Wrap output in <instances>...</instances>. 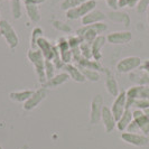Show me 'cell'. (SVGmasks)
Masks as SVG:
<instances>
[{
	"label": "cell",
	"instance_id": "obj_30",
	"mask_svg": "<svg viewBox=\"0 0 149 149\" xmlns=\"http://www.w3.org/2000/svg\"><path fill=\"white\" fill-rule=\"evenodd\" d=\"M67 40H68V44H70V47H71V49H72V48H76V47H80V45L83 43L82 38L79 37L77 35H74V36H70V37L67 38Z\"/></svg>",
	"mask_w": 149,
	"mask_h": 149
},
{
	"label": "cell",
	"instance_id": "obj_8",
	"mask_svg": "<svg viewBox=\"0 0 149 149\" xmlns=\"http://www.w3.org/2000/svg\"><path fill=\"white\" fill-rule=\"evenodd\" d=\"M110 109H111L114 119L118 121L121 118V116L125 113V111L127 110V94H126V91L120 92L119 95L114 99Z\"/></svg>",
	"mask_w": 149,
	"mask_h": 149
},
{
	"label": "cell",
	"instance_id": "obj_27",
	"mask_svg": "<svg viewBox=\"0 0 149 149\" xmlns=\"http://www.w3.org/2000/svg\"><path fill=\"white\" fill-rule=\"evenodd\" d=\"M80 51L82 54L83 58H86V60H93V56H92V49H91V44L90 43H85L83 42L82 44L80 45Z\"/></svg>",
	"mask_w": 149,
	"mask_h": 149
},
{
	"label": "cell",
	"instance_id": "obj_14",
	"mask_svg": "<svg viewBox=\"0 0 149 149\" xmlns=\"http://www.w3.org/2000/svg\"><path fill=\"white\" fill-rule=\"evenodd\" d=\"M104 72L107 73V76H105V89H107V91L111 94L112 97H117L118 95H119V84H118V82H117V80H116V77L113 76V74H112L111 72L107 68V70H104Z\"/></svg>",
	"mask_w": 149,
	"mask_h": 149
},
{
	"label": "cell",
	"instance_id": "obj_15",
	"mask_svg": "<svg viewBox=\"0 0 149 149\" xmlns=\"http://www.w3.org/2000/svg\"><path fill=\"white\" fill-rule=\"evenodd\" d=\"M107 43V37L103 35H99L92 43H91V49H92V56H93V60L99 61L102 58V54H101V49L102 47Z\"/></svg>",
	"mask_w": 149,
	"mask_h": 149
},
{
	"label": "cell",
	"instance_id": "obj_36",
	"mask_svg": "<svg viewBox=\"0 0 149 149\" xmlns=\"http://www.w3.org/2000/svg\"><path fill=\"white\" fill-rule=\"evenodd\" d=\"M105 1H107V5L111 8V9H113L114 11L119 8V6H118V0H105Z\"/></svg>",
	"mask_w": 149,
	"mask_h": 149
},
{
	"label": "cell",
	"instance_id": "obj_21",
	"mask_svg": "<svg viewBox=\"0 0 149 149\" xmlns=\"http://www.w3.org/2000/svg\"><path fill=\"white\" fill-rule=\"evenodd\" d=\"M26 13L27 16L29 18L30 22H38L42 19V16H40V11H39V8L37 5H33V3H26Z\"/></svg>",
	"mask_w": 149,
	"mask_h": 149
},
{
	"label": "cell",
	"instance_id": "obj_10",
	"mask_svg": "<svg viewBox=\"0 0 149 149\" xmlns=\"http://www.w3.org/2000/svg\"><path fill=\"white\" fill-rule=\"evenodd\" d=\"M132 39V34L129 30H121V31H113L107 35V42L113 45L128 44Z\"/></svg>",
	"mask_w": 149,
	"mask_h": 149
},
{
	"label": "cell",
	"instance_id": "obj_3",
	"mask_svg": "<svg viewBox=\"0 0 149 149\" xmlns=\"http://www.w3.org/2000/svg\"><path fill=\"white\" fill-rule=\"evenodd\" d=\"M0 35L5 38L9 48L11 49H15L19 44V38L16 30L11 26V24L5 19L0 20Z\"/></svg>",
	"mask_w": 149,
	"mask_h": 149
},
{
	"label": "cell",
	"instance_id": "obj_1",
	"mask_svg": "<svg viewBox=\"0 0 149 149\" xmlns=\"http://www.w3.org/2000/svg\"><path fill=\"white\" fill-rule=\"evenodd\" d=\"M107 29H108V26L104 22H97L89 26H82L81 28L76 30L75 35L82 38L83 42L91 44L99 35H102L104 31H107Z\"/></svg>",
	"mask_w": 149,
	"mask_h": 149
},
{
	"label": "cell",
	"instance_id": "obj_26",
	"mask_svg": "<svg viewBox=\"0 0 149 149\" xmlns=\"http://www.w3.org/2000/svg\"><path fill=\"white\" fill-rule=\"evenodd\" d=\"M56 66L55 64L53 63L52 61L45 60V75H46V79L49 80L52 79L53 76L55 75V72H56Z\"/></svg>",
	"mask_w": 149,
	"mask_h": 149
},
{
	"label": "cell",
	"instance_id": "obj_5",
	"mask_svg": "<svg viewBox=\"0 0 149 149\" xmlns=\"http://www.w3.org/2000/svg\"><path fill=\"white\" fill-rule=\"evenodd\" d=\"M142 61L138 56H128L122 60H120L117 64V71L119 73L126 74V73H131L136 71L138 67L141 66Z\"/></svg>",
	"mask_w": 149,
	"mask_h": 149
},
{
	"label": "cell",
	"instance_id": "obj_40",
	"mask_svg": "<svg viewBox=\"0 0 149 149\" xmlns=\"http://www.w3.org/2000/svg\"><path fill=\"white\" fill-rule=\"evenodd\" d=\"M147 14H148V22H149V7H148V9H147Z\"/></svg>",
	"mask_w": 149,
	"mask_h": 149
},
{
	"label": "cell",
	"instance_id": "obj_35",
	"mask_svg": "<svg viewBox=\"0 0 149 149\" xmlns=\"http://www.w3.org/2000/svg\"><path fill=\"white\" fill-rule=\"evenodd\" d=\"M126 131H127V132H134V134H140V132H141V131H140V129H139V127H138V125L136 123V121H134V120L131 121V123L128 126Z\"/></svg>",
	"mask_w": 149,
	"mask_h": 149
},
{
	"label": "cell",
	"instance_id": "obj_20",
	"mask_svg": "<svg viewBox=\"0 0 149 149\" xmlns=\"http://www.w3.org/2000/svg\"><path fill=\"white\" fill-rule=\"evenodd\" d=\"M34 93L33 90H22V91H15V92H11L9 94V97L15 101V102H26L30 97L31 94Z\"/></svg>",
	"mask_w": 149,
	"mask_h": 149
},
{
	"label": "cell",
	"instance_id": "obj_28",
	"mask_svg": "<svg viewBox=\"0 0 149 149\" xmlns=\"http://www.w3.org/2000/svg\"><path fill=\"white\" fill-rule=\"evenodd\" d=\"M11 11L15 19H19L22 17V7L20 0H11Z\"/></svg>",
	"mask_w": 149,
	"mask_h": 149
},
{
	"label": "cell",
	"instance_id": "obj_7",
	"mask_svg": "<svg viewBox=\"0 0 149 149\" xmlns=\"http://www.w3.org/2000/svg\"><path fill=\"white\" fill-rule=\"evenodd\" d=\"M46 97H47V89L46 88H40L37 91H34L31 97L26 102H24V105H22L24 110H26V111L34 110L35 108H37L38 105L42 103L43 100L46 99Z\"/></svg>",
	"mask_w": 149,
	"mask_h": 149
},
{
	"label": "cell",
	"instance_id": "obj_4",
	"mask_svg": "<svg viewBox=\"0 0 149 149\" xmlns=\"http://www.w3.org/2000/svg\"><path fill=\"white\" fill-rule=\"evenodd\" d=\"M97 7V1L95 0H88L80 5L79 7L70 9L66 11V18L71 20H76V19H82L84 16H86L90 11L94 10Z\"/></svg>",
	"mask_w": 149,
	"mask_h": 149
},
{
	"label": "cell",
	"instance_id": "obj_33",
	"mask_svg": "<svg viewBox=\"0 0 149 149\" xmlns=\"http://www.w3.org/2000/svg\"><path fill=\"white\" fill-rule=\"evenodd\" d=\"M149 7V0H139L138 5H137V11L139 14H142V13H146L147 9Z\"/></svg>",
	"mask_w": 149,
	"mask_h": 149
},
{
	"label": "cell",
	"instance_id": "obj_2",
	"mask_svg": "<svg viewBox=\"0 0 149 149\" xmlns=\"http://www.w3.org/2000/svg\"><path fill=\"white\" fill-rule=\"evenodd\" d=\"M27 57L30 61V63L33 64V66L35 68V72L38 76V81L45 84V82L47 81L46 75H45V57L43 55V53L39 49H30L27 53Z\"/></svg>",
	"mask_w": 149,
	"mask_h": 149
},
{
	"label": "cell",
	"instance_id": "obj_6",
	"mask_svg": "<svg viewBox=\"0 0 149 149\" xmlns=\"http://www.w3.org/2000/svg\"><path fill=\"white\" fill-rule=\"evenodd\" d=\"M103 97L101 94H97L93 97L91 102V112H90V123L97 125L101 120L102 110H103Z\"/></svg>",
	"mask_w": 149,
	"mask_h": 149
},
{
	"label": "cell",
	"instance_id": "obj_34",
	"mask_svg": "<svg viewBox=\"0 0 149 149\" xmlns=\"http://www.w3.org/2000/svg\"><path fill=\"white\" fill-rule=\"evenodd\" d=\"M53 26H54L56 29L62 30V31H65V33H68V31H71V28L68 27V25H66L65 22H58V20H56V22H53Z\"/></svg>",
	"mask_w": 149,
	"mask_h": 149
},
{
	"label": "cell",
	"instance_id": "obj_31",
	"mask_svg": "<svg viewBox=\"0 0 149 149\" xmlns=\"http://www.w3.org/2000/svg\"><path fill=\"white\" fill-rule=\"evenodd\" d=\"M137 99H147V100H149L148 85H138V97Z\"/></svg>",
	"mask_w": 149,
	"mask_h": 149
},
{
	"label": "cell",
	"instance_id": "obj_25",
	"mask_svg": "<svg viewBox=\"0 0 149 149\" xmlns=\"http://www.w3.org/2000/svg\"><path fill=\"white\" fill-rule=\"evenodd\" d=\"M85 1H88V0H64L61 3V9L67 11L70 9L79 7L80 5H82L83 2H85Z\"/></svg>",
	"mask_w": 149,
	"mask_h": 149
},
{
	"label": "cell",
	"instance_id": "obj_19",
	"mask_svg": "<svg viewBox=\"0 0 149 149\" xmlns=\"http://www.w3.org/2000/svg\"><path fill=\"white\" fill-rule=\"evenodd\" d=\"M79 67H83V68H88V70H93L97 72H103L105 68L101 65V63L99 61L95 60H86V58H81L77 62Z\"/></svg>",
	"mask_w": 149,
	"mask_h": 149
},
{
	"label": "cell",
	"instance_id": "obj_38",
	"mask_svg": "<svg viewBox=\"0 0 149 149\" xmlns=\"http://www.w3.org/2000/svg\"><path fill=\"white\" fill-rule=\"evenodd\" d=\"M45 0H25V3H33V5H39L42 2H44Z\"/></svg>",
	"mask_w": 149,
	"mask_h": 149
},
{
	"label": "cell",
	"instance_id": "obj_17",
	"mask_svg": "<svg viewBox=\"0 0 149 149\" xmlns=\"http://www.w3.org/2000/svg\"><path fill=\"white\" fill-rule=\"evenodd\" d=\"M70 80V76L66 72H62V73H58V74H55L52 79L47 80L45 84H43V88H46V89H49V88H57V86H61L62 84H64L65 82H67Z\"/></svg>",
	"mask_w": 149,
	"mask_h": 149
},
{
	"label": "cell",
	"instance_id": "obj_32",
	"mask_svg": "<svg viewBox=\"0 0 149 149\" xmlns=\"http://www.w3.org/2000/svg\"><path fill=\"white\" fill-rule=\"evenodd\" d=\"M139 0H118V6L119 8H134L137 7Z\"/></svg>",
	"mask_w": 149,
	"mask_h": 149
},
{
	"label": "cell",
	"instance_id": "obj_13",
	"mask_svg": "<svg viewBox=\"0 0 149 149\" xmlns=\"http://www.w3.org/2000/svg\"><path fill=\"white\" fill-rule=\"evenodd\" d=\"M107 15L103 11L99 10V9H94L92 11H90L86 16H84L81 22H82L83 26H89V25H93V24H97V22H103Z\"/></svg>",
	"mask_w": 149,
	"mask_h": 149
},
{
	"label": "cell",
	"instance_id": "obj_12",
	"mask_svg": "<svg viewBox=\"0 0 149 149\" xmlns=\"http://www.w3.org/2000/svg\"><path fill=\"white\" fill-rule=\"evenodd\" d=\"M101 121L103 122V126H104V129L107 132H112L117 127V120L114 119L111 109L108 108V107H103Z\"/></svg>",
	"mask_w": 149,
	"mask_h": 149
},
{
	"label": "cell",
	"instance_id": "obj_11",
	"mask_svg": "<svg viewBox=\"0 0 149 149\" xmlns=\"http://www.w3.org/2000/svg\"><path fill=\"white\" fill-rule=\"evenodd\" d=\"M132 116H134V120L138 125L141 134L147 136L149 134V118L147 117V114L142 110L136 109L132 111Z\"/></svg>",
	"mask_w": 149,
	"mask_h": 149
},
{
	"label": "cell",
	"instance_id": "obj_24",
	"mask_svg": "<svg viewBox=\"0 0 149 149\" xmlns=\"http://www.w3.org/2000/svg\"><path fill=\"white\" fill-rule=\"evenodd\" d=\"M80 70H81V72L83 73L86 81L97 82L100 80V72L93 71V70H88V68H83V67H80Z\"/></svg>",
	"mask_w": 149,
	"mask_h": 149
},
{
	"label": "cell",
	"instance_id": "obj_9",
	"mask_svg": "<svg viewBox=\"0 0 149 149\" xmlns=\"http://www.w3.org/2000/svg\"><path fill=\"white\" fill-rule=\"evenodd\" d=\"M121 139L129 145H132L136 147H145L149 142L148 137L143 134H134V132H122Z\"/></svg>",
	"mask_w": 149,
	"mask_h": 149
},
{
	"label": "cell",
	"instance_id": "obj_39",
	"mask_svg": "<svg viewBox=\"0 0 149 149\" xmlns=\"http://www.w3.org/2000/svg\"><path fill=\"white\" fill-rule=\"evenodd\" d=\"M143 112L147 114V117L149 118V108H148V109H146V110H143Z\"/></svg>",
	"mask_w": 149,
	"mask_h": 149
},
{
	"label": "cell",
	"instance_id": "obj_22",
	"mask_svg": "<svg viewBox=\"0 0 149 149\" xmlns=\"http://www.w3.org/2000/svg\"><path fill=\"white\" fill-rule=\"evenodd\" d=\"M108 17L111 19L112 22H121V24H123V25H126V26H129V24H130V18H129V16L126 14V13H120V11H111Z\"/></svg>",
	"mask_w": 149,
	"mask_h": 149
},
{
	"label": "cell",
	"instance_id": "obj_37",
	"mask_svg": "<svg viewBox=\"0 0 149 149\" xmlns=\"http://www.w3.org/2000/svg\"><path fill=\"white\" fill-rule=\"evenodd\" d=\"M141 70H143L146 73H148L149 74V60H146V61H143L141 63Z\"/></svg>",
	"mask_w": 149,
	"mask_h": 149
},
{
	"label": "cell",
	"instance_id": "obj_16",
	"mask_svg": "<svg viewBox=\"0 0 149 149\" xmlns=\"http://www.w3.org/2000/svg\"><path fill=\"white\" fill-rule=\"evenodd\" d=\"M63 70H64V72H66L67 74H68L70 79H72L75 82L83 83L86 81L79 66H75L73 64H65L64 67H63Z\"/></svg>",
	"mask_w": 149,
	"mask_h": 149
},
{
	"label": "cell",
	"instance_id": "obj_18",
	"mask_svg": "<svg viewBox=\"0 0 149 149\" xmlns=\"http://www.w3.org/2000/svg\"><path fill=\"white\" fill-rule=\"evenodd\" d=\"M134 120V116H132V111L131 109H127L125 113L121 116L118 121H117V129L121 131V132H125L127 130L128 126L131 123V121Z\"/></svg>",
	"mask_w": 149,
	"mask_h": 149
},
{
	"label": "cell",
	"instance_id": "obj_23",
	"mask_svg": "<svg viewBox=\"0 0 149 149\" xmlns=\"http://www.w3.org/2000/svg\"><path fill=\"white\" fill-rule=\"evenodd\" d=\"M44 37V30L40 27H35L31 31V37H30V47L33 49L37 48V42L39 38Z\"/></svg>",
	"mask_w": 149,
	"mask_h": 149
},
{
	"label": "cell",
	"instance_id": "obj_29",
	"mask_svg": "<svg viewBox=\"0 0 149 149\" xmlns=\"http://www.w3.org/2000/svg\"><path fill=\"white\" fill-rule=\"evenodd\" d=\"M132 107L143 111V110L149 108V100H147V99H137V100H134Z\"/></svg>",
	"mask_w": 149,
	"mask_h": 149
},
{
	"label": "cell",
	"instance_id": "obj_41",
	"mask_svg": "<svg viewBox=\"0 0 149 149\" xmlns=\"http://www.w3.org/2000/svg\"><path fill=\"white\" fill-rule=\"evenodd\" d=\"M0 149H3V148H2V147H1V146H0Z\"/></svg>",
	"mask_w": 149,
	"mask_h": 149
}]
</instances>
